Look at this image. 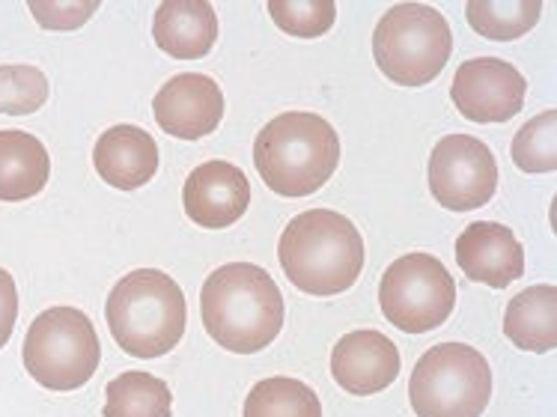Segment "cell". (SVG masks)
<instances>
[{"label":"cell","instance_id":"6da1fadb","mask_svg":"<svg viewBox=\"0 0 557 417\" xmlns=\"http://www.w3.org/2000/svg\"><path fill=\"white\" fill-rule=\"evenodd\" d=\"M200 314L221 349L253 355L277 340L284 328V295L272 274L253 262H227L203 283Z\"/></svg>","mask_w":557,"mask_h":417},{"label":"cell","instance_id":"7a4b0ae2","mask_svg":"<svg viewBox=\"0 0 557 417\" xmlns=\"http://www.w3.org/2000/svg\"><path fill=\"white\" fill-rule=\"evenodd\" d=\"M277 260L289 283L308 295L352 290L364 269V238L341 212L310 209L296 214L277 242Z\"/></svg>","mask_w":557,"mask_h":417},{"label":"cell","instance_id":"3957f363","mask_svg":"<svg viewBox=\"0 0 557 417\" xmlns=\"http://www.w3.org/2000/svg\"><path fill=\"white\" fill-rule=\"evenodd\" d=\"M253 164L274 194L308 197L334 176L341 164V137L319 113H281L262 125L253 140Z\"/></svg>","mask_w":557,"mask_h":417},{"label":"cell","instance_id":"277c9868","mask_svg":"<svg viewBox=\"0 0 557 417\" xmlns=\"http://www.w3.org/2000/svg\"><path fill=\"white\" fill-rule=\"evenodd\" d=\"M108 328L116 346L132 358H161L185 334V295L180 283L159 269H137L120 278L108 305Z\"/></svg>","mask_w":557,"mask_h":417},{"label":"cell","instance_id":"5b68a950","mask_svg":"<svg viewBox=\"0 0 557 417\" xmlns=\"http://www.w3.org/2000/svg\"><path fill=\"white\" fill-rule=\"evenodd\" d=\"M450 24L426 3H397L375 24V66L399 87H423L438 78L450 60Z\"/></svg>","mask_w":557,"mask_h":417},{"label":"cell","instance_id":"8992f818","mask_svg":"<svg viewBox=\"0 0 557 417\" xmlns=\"http://www.w3.org/2000/svg\"><path fill=\"white\" fill-rule=\"evenodd\" d=\"M24 370L48 391H75L96 376L102 346L90 316L78 307H51L24 338Z\"/></svg>","mask_w":557,"mask_h":417},{"label":"cell","instance_id":"52a82bcc","mask_svg":"<svg viewBox=\"0 0 557 417\" xmlns=\"http://www.w3.org/2000/svg\"><path fill=\"white\" fill-rule=\"evenodd\" d=\"M490 396V364L466 343H438L411 370L409 400L418 417H480Z\"/></svg>","mask_w":557,"mask_h":417},{"label":"cell","instance_id":"ba28073f","mask_svg":"<svg viewBox=\"0 0 557 417\" xmlns=\"http://www.w3.org/2000/svg\"><path fill=\"white\" fill-rule=\"evenodd\" d=\"M379 305L394 328L406 334H426L442 328L454 314L456 283L433 254H406L382 274Z\"/></svg>","mask_w":557,"mask_h":417},{"label":"cell","instance_id":"9c48e42d","mask_svg":"<svg viewBox=\"0 0 557 417\" xmlns=\"http://www.w3.org/2000/svg\"><path fill=\"white\" fill-rule=\"evenodd\" d=\"M430 192L450 212L486 206L498 188V164L492 149L471 135H447L430 156Z\"/></svg>","mask_w":557,"mask_h":417},{"label":"cell","instance_id":"30bf717a","mask_svg":"<svg viewBox=\"0 0 557 417\" xmlns=\"http://www.w3.org/2000/svg\"><path fill=\"white\" fill-rule=\"evenodd\" d=\"M528 81L519 69L498 57L466 60L456 69L450 99L471 123H507L522 111Z\"/></svg>","mask_w":557,"mask_h":417},{"label":"cell","instance_id":"8fae6325","mask_svg":"<svg viewBox=\"0 0 557 417\" xmlns=\"http://www.w3.org/2000/svg\"><path fill=\"white\" fill-rule=\"evenodd\" d=\"M152 113L161 132L180 140H197L212 135L224 120V93L215 78L200 72H185L156 93Z\"/></svg>","mask_w":557,"mask_h":417},{"label":"cell","instance_id":"7c38bea8","mask_svg":"<svg viewBox=\"0 0 557 417\" xmlns=\"http://www.w3.org/2000/svg\"><path fill=\"white\" fill-rule=\"evenodd\" d=\"M185 214L206 230H224L248 212V176L230 161H206L188 173L183 188Z\"/></svg>","mask_w":557,"mask_h":417},{"label":"cell","instance_id":"4fadbf2b","mask_svg":"<svg viewBox=\"0 0 557 417\" xmlns=\"http://www.w3.org/2000/svg\"><path fill=\"white\" fill-rule=\"evenodd\" d=\"M456 262L471 281L486 283L492 290H507L524 274V248L510 226L478 221L468 224L456 238Z\"/></svg>","mask_w":557,"mask_h":417},{"label":"cell","instance_id":"5bb4252c","mask_svg":"<svg viewBox=\"0 0 557 417\" xmlns=\"http://www.w3.org/2000/svg\"><path fill=\"white\" fill-rule=\"evenodd\" d=\"M331 376L355 396L379 394L397 382L399 352L382 331H349L331 352Z\"/></svg>","mask_w":557,"mask_h":417},{"label":"cell","instance_id":"9a60e30c","mask_svg":"<svg viewBox=\"0 0 557 417\" xmlns=\"http://www.w3.org/2000/svg\"><path fill=\"white\" fill-rule=\"evenodd\" d=\"M92 164L111 188L135 192L147 185L159 170V144L147 128L120 123L99 135L92 149Z\"/></svg>","mask_w":557,"mask_h":417},{"label":"cell","instance_id":"2e32d148","mask_svg":"<svg viewBox=\"0 0 557 417\" xmlns=\"http://www.w3.org/2000/svg\"><path fill=\"white\" fill-rule=\"evenodd\" d=\"M152 39L176 60H200L218 39V15L206 0H164L156 10Z\"/></svg>","mask_w":557,"mask_h":417},{"label":"cell","instance_id":"e0dca14e","mask_svg":"<svg viewBox=\"0 0 557 417\" xmlns=\"http://www.w3.org/2000/svg\"><path fill=\"white\" fill-rule=\"evenodd\" d=\"M51 158L42 140L18 128L0 132V200L22 204L48 185Z\"/></svg>","mask_w":557,"mask_h":417},{"label":"cell","instance_id":"ac0fdd59","mask_svg":"<svg viewBox=\"0 0 557 417\" xmlns=\"http://www.w3.org/2000/svg\"><path fill=\"white\" fill-rule=\"evenodd\" d=\"M504 334L524 352H552L557 346V290L552 283L528 286L507 305Z\"/></svg>","mask_w":557,"mask_h":417},{"label":"cell","instance_id":"d6986e66","mask_svg":"<svg viewBox=\"0 0 557 417\" xmlns=\"http://www.w3.org/2000/svg\"><path fill=\"white\" fill-rule=\"evenodd\" d=\"M104 417H171L173 394L168 382L140 370L120 372L104 391Z\"/></svg>","mask_w":557,"mask_h":417},{"label":"cell","instance_id":"ffe728a7","mask_svg":"<svg viewBox=\"0 0 557 417\" xmlns=\"http://www.w3.org/2000/svg\"><path fill=\"white\" fill-rule=\"evenodd\" d=\"M466 15L468 24L483 39L510 42L536 27L540 15H543V3L540 0H471L466 7Z\"/></svg>","mask_w":557,"mask_h":417},{"label":"cell","instance_id":"44dd1931","mask_svg":"<svg viewBox=\"0 0 557 417\" xmlns=\"http://www.w3.org/2000/svg\"><path fill=\"white\" fill-rule=\"evenodd\" d=\"M245 417H322L319 396L310 384L286 376L262 379L250 388L245 400Z\"/></svg>","mask_w":557,"mask_h":417},{"label":"cell","instance_id":"7402d4cb","mask_svg":"<svg viewBox=\"0 0 557 417\" xmlns=\"http://www.w3.org/2000/svg\"><path fill=\"white\" fill-rule=\"evenodd\" d=\"M512 161L524 173L557 170V111L548 108L531 123H524L512 137Z\"/></svg>","mask_w":557,"mask_h":417},{"label":"cell","instance_id":"603a6c76","mask_svg":"<svg viewBox=\"0 0 557 417\" xmlns=\"http://www.w3.org/2000/svg\"><path fill=\"white\" fill-rule=\"evenodd\" d=\"M272 22L289 36L317 39L329 34L337 22V3L331 0H272L269 3Z\"/></svg>","mask_w":557,"mask_h":417},{"label":"cell","instance_id":"cb8c5ba5","mask_svg":"<svg viewBox=\"0 0 557 417\" xmlns=\"http://www.w3.org/2000/svg\"><path fill=\"white\" fill-rule=\"evenodd\" d=\"M48 78L36 66H0V113L24 116L36 113L48 102Z\"/></svg>","mask_w":557,"mask_h":417},{"label":"cell","instance_id":"d4e9b609","mask_svg":"<svg viewBox=\"0 0 557 417\" xmlns=\"http://www.w3.org/2000/svg\"><path fill=\"white\" fill-rule=\"evenodd\" d=\"M96 10H99V0L96 3L92 0H87V3H39V0H34L30 3V12L36 15V22L42 24V27H51V30L81 27Z\"/></svg>","mask_w":557,"mask_h":417},{"label":"cell","instance_id":"484cf974","mask_svg":"<svg viewBox=\"0 0 557 417\" xmlns=\"http://www.w3.org/2000/svg\"><path fill=\"white\" fill-rule=\"evenodd\" d=\"M15 319H18V290L10 271L0 269V349L10 343Z\"/></svg>","mask_w":557,"mask_h":417}]
</instances>
